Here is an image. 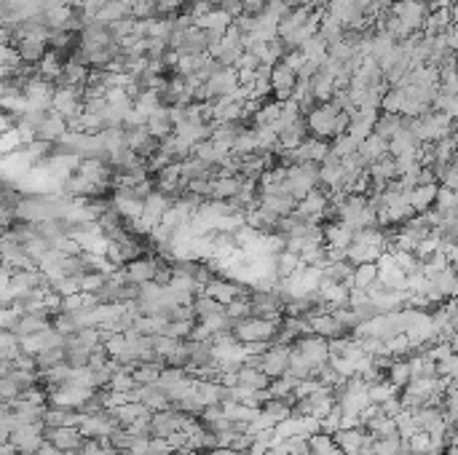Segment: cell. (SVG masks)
Instances as JSON below:
<instances>
[{
    "label": "cell",
    "instance_id": "6da1fadb",
    "mask_svg": "<svg viewBox=\"0 0 458 455\" xmlns=\"http://www.w3.org/2000/svg\"><path fill=\"white\" fill-rule=\"evenodd\" d=\"M338 113L340 110L333 102H321V105L311 107L303 115L308 136H317V139H324V142L340 136V132H338Z\"/></svg>",
    "mask_w": 458,
    "mask_h": 455
},
{
    "label": "cell",
    "instance_id": "7a4b0ae2",
    "mask_svg": "<svg viewBox=\"0 0 458 455\" xmlns=\"http://www.w3.org/2000/svg\"><path fill=\"white\" fill-rule=\"evenodd\" d=\"M282 188L295 201H300L305 193H311L314 188H319V164H292V167H284Z\"/></svg>",
    "mask_w": 458,
    "mask_h": 455
},
{
    "label": "cell",
    "instance_id": "3957f363",
    "mask_svg": "<svg viewBox=\"0 0 458 455\" xmlns=\"http://www.w3.org/2000/svg\"><path fill=\"white\" fill-rule=\"evenodd\" d=\"M276 330H279V321L247 316V318H239L233 324L230 335L236 337V343H258V340H271L274 343Z\"/></svg>",
    "mask_w": 458,
    "mask_h": 455
},
{
    "label": "cell",
    "instance_id": "277c9868",
    "mask_svg": "<svg viewBox=\"0 0 458 455\" xmlns=\"http://www.w3.org/2000/svg\"><path fill=\"white\" fill-rule=\"evenodd\" d=\"M43 442H48L60 453H76L83 437L76 426H43Z\"/></svg>",
    "mask_w": 458,
    "mask_h": 455
},
{
    "label": "cell",
    "instance_id": "5b68a950",
    "mask_svg": "<svg viewBox=\"0 0 458 455\" xmlns=\"http://www.w3.org/2000/svg\"><path fill=\"white\" fill-rule=\"evenodd\" d=\"M81 97H83V86H54V97H51V110L60 113L62 118H73L81 113Z\"/></svg>",
    "mask_w": 458,
    "mask_h": 455
},
{
    "label": "cell",
    "instance_id": "8992f818",
    "mask_svg": "<svg viewBox=\"0 0 458 455\" xmlns=\"http://www.w3.org/2000/svg\"><path fill=\"white\" fill-rule=\"evenodd\" d=\"M169 204H172V198L164 196V193L155 190V188L142 198V217H139V223L148 227V233H151V227H155L161 223V217H164V212L169 209Z\"/></svg>",
    "mask_w": 458,
    "mask_h": 455
},
{
    "label": "cell",
    "instance_id": "52a82bcc",
    "mask_svg": "<svg viewBox=\"0 0 458 455\" xmlns=\"http://www.w3.org/2000/svg\"><path fill=\"white\" fill-rule=\"evenodd\" d=\"M268 80H271V94L276 97V102H287L292 97L295 83H298V76L292 73L284 62H276V64H271V76H268Z\"/></svg>",
    "mask_w": 458,
    "mask_h": 455
},
{
    "label": "cell",
    "instance_id": "ba28073f",
    "mask_svg": "<svg viewBox=\"0 0 458 455\" xmlns=\"http://www.w3.org/2000/svg\"><path fill=\"white\" fill-rule=\"evenodd\" d=\"M290 367V346H271L260 359V372H265L268 378L284 375Z\"/></svg>",
    "mask_w": 458,
    "mask_h": 455
},
{
    "label": "cell",
    "instance_id": "9c48e42d",
    "mask_svg": "<svg viewBox=\"0 0 458 455\" xmlns=\"http://www.w3.org/2000/svg\"><path fill=\"white\" fill-rule=\"evenodd\" d=\"M155 268H158V260L145 258V255H139V258L129 260L126 265H121L126 281H132V284H145V281H153Z\"/></svg>",
    "mask_w": 458,
    "mask_h": 455
},
{
    "label": "cell",
    "instance_id": "30bf717a",
    "mask_svg": "<svg viewBox=\"0 0 458 455\" xmlns=\"http://www.w3.org/2000/svg\"><path fill=\"white\" fill-rule=\"evenodd\" d=\"M242 190V177L239 174H217L209 180V198L214 201H230Z\"/></svg>",
    "mask_w": 458,
    "mask_h": 455
},
{
    "label": "cell",
    "instance_id": "8fae6325",
    "mask_svg": "<svg viewBox=\"0 0 458 455\" xmlns=\"http://www.w3.org/2000/svg\"><path fill=\"white\" fill-rule=\"evenodd\" d=\"M180 428V412L174 407L155 410L151 412V437H164L167 440L172 431Z\"/></svg>",
    "mask_w": 458,
    "mask_h": 455
},
{
    "label": "cell",
    "instance_id": "7c38bea8",
    "mask_svg": "<svg viewBox=\"0 0 458 455\" xmlns=\"http://www.w3.org/2000/svg\"><path fill=\"white\" fill-rule=\"evenodd\" d=\"M295 198L282 188V190H276V193H265V196H258V206L263 209H268V212H274L276 217H287V214L295 212Z\"/></svg>",
    "mask_w": 458,
    "mask_h": 455
},
{
    "label": "cell",
    "instance_id": "4fadbf2b",
    "mask_svg": "<svg viewBox=\"0 0 458 455\" xmlns=\"http://www.w3.org/2000/svg\"><path fill=\"white\" fill-rule=\"evenodd\" d=\"M67 132V123L62 118L60 113H54V110H46V115H43V121L38 123V132H35V139H41V142H48V145H54L62 134Z\"/></svg>",
    "mask_w": 458,
    "mask_h": 455
},
{
    "label": "cell",
    "instance_id": "5bb4252c",
    "mask_svg": "<svg viewBox=\"0 0 458 455\" xmlns=\"http://www.w3.org/2000/svg\"><path fill=\"white\" fill-rule=\"evenodd\" d=\"M362 440H365V428L362 426H356V428H338L333 434V442H335V447L343 455H359Z\"/></svg>",
    "mask_w": 458,
    "mask_h": 455
},
{
    "label": "cell",
    "instance_id": "9a60e30c",
    "mask_svg": "<svg viewBox=\"0 0 458 455\" xmlns=\"http://www.w3.org/2000/svg\"><path fill=\"white\" fill-rule=\"evenodd\" d=\"M145 129H148V134L155 136L158 142L167 139V136L174 132V123H172V118H169V105L155 107L151 115H148V121H145Z\"/></svg>",
    "mask_w": 458,
    "mask_h": 455
},
{
    "label": "cell",
    "instance_id": "2e32d148",
    "mask_svg": "<svg viewBox=\"0 0 458 455\" xmlns=\"http://www.w3.org/2000/svg\"><path fill=\"white\" fill-rule=\"evenodd\" d=\"M437 182H431V185H415L408 190V204L412 206V212H426L434 206V198H437Z\"/></svg>",
    "mask_w": 458,
    "mask_h": 455
},
{
    "label": "cell",
    "instance_id": "e0dca14e",
    "mask_svg": "<svg viewBox=\"0 0 458 455\" xmlns=\"http://www.w3.org/2000/svg\"><path fill=\"white\" fill-rule=\"evenodd\" d=\"M356 155L362 158L365 167H370L373 161H378V158H383V155H389V153H386V139H381L378 134L365 136V139L356 145Z\"/></svg>",
    "mask_w": 458,
    "mask_h": 455
},
{
    "label": "cell",
    "instance_id": "ac0fdd59",
    "mask_svg": "<svg viewBox=\"0 0 458 455\" xmlns=\"http://www.w3.org/2000/svg\"><path fill=\"white\" fill-rule=\"evenodd\" d=\"M405 129V118L397 113H378V118L373 123V134H378L381 139H391L394 134H399Z\"/></svg>",
    "mask_w": 458,
    "mask_h": 455
},
{
    "label": "cell",
    "instance_id": "d6986e66",
    "mask_svg": "<svg viewBox=\"0 0 458 455\" xmlns=\"http://www.w3.org/2000/svg\"><path fill=\"white\" fill-rule=\"evenodd\" d=\"M62 64H64L62 54H57V51H46V54L38 59V64H35L32 70H35V76L46 78V80H51V83H57L60 76H62Z\"/></svg>",
    "mask_w": 458,
    "mask_h": 455
},
{
    "label": "cell",
    "instance_id": "ffe728a7",
    "mask_svg": "<svg viewBox=\"0 0 458 455\" xmlns=\"http://www.w3.org/2000/svg\"><path fill=\"white\" fill-rule=\"evenodd\" d=\"M308 89H311V97H314V102L321 105V102H330L333 99V94H335V78L324 76V73H314L311 80H308Z\"/></svg>",
    "mask_w": 458,
    "mask_h": 455
},
{
    "label": "cell",
    "instance_id": "44dd1931",
    "mask_svg": "<svg viewBox=\"0 0 458 455\" xmlns=\"http://www.w3.org/2000/svg\"><path fill=\"white\" fill-rule=\"evenodd\" d=\"M305 136H308V129H305V121L300 118V121H295L292 126H287L284 132H279V148H276V153L295 150Z\"/></svg>",
    "mask_w": 458,
    "mask_h": 455
},
{
    "label": "cell",
    "instance_id": "7402d4cb",
    "mask_svg": "<svg viewBox=\"0 0 458 455\" xmlns=\"http://www.w3.org/2000/svg\"><path fill=\"white\" fill-rule=\"evenodd\" d=\"M421 148V142L415 139V136L408 132V129H402L399 134H394L389 142H386V153L391 155V158H399V155H408V153H415Z\"/></svg>",
    "mask_w": 458,
    "mask_h": 455
},
{
    "label": "cell",
    "instance_id": "603a6c76",
    "mask_svg": "<svg viewBox=\"0 0 458 455\" xmlns=\"http://www.w3.org/2000/svg\"><path fill=\"white\" fill-rule=\"evenodd\" d=\"M271 260H274V273H276L279 281H287L292 273L300 268V258H298L295 252H287V249H282V252L271 255Z\"/></svg>",
    "mask_w": 458,
    "mask_h": 455
},
{
    "label": "cell",
    "instance_id": "cb8c5ba5",
    "mask_svg": "<svg viewBox=\"0 0 458 455\" xmlns=\"http://www.w3.org/2000/svg\"><path fill=\"white\" fill-rule=\"evenodd\" d=\"M177 54H207V32L199 27H188L183 30V41Z\"/></svg>",
    "mask_w": 458,
    "mask_h": 455
},
{
    "label": "cell",
    "instance_id": "d4e9b609",
    "mask_svg": "<svg viewBox=\"0 0 458 455\" xmlns=\"http://www.w3.org/2000/svg\"><path fill=\"white\" fill-rule=\"evenodd\" d=\"M126 16H129V6L121 3V0H110V3H102V6H99V11L94 14V19L102 22V24H113V22L126 19Z\"/></svg>",
    "mask_w": 458,
    "mask_h": 455
},
{
    "label": "cell",
    "instance_id": "484cf974",
    "mask_svg": "<svg viewBox=\"0 0 458 455\" xmlns=\"http://www.w3.org/2000/svg\"><path fill=\"white\" fill-rule=\"evenodd\" d=\"M431 281H434V289H437V295H440L443 300L453 298V295H456V265H447V268L437 273Z\"/></svg>",
    "mask_w": 458,
    "mask_h": 455
},
{
    "label": "cell",
    "instance_id": "4316f807",
    "mask_svg": "<svg viewBox=\"0 0 458 455\" xmlns=\"http://www.w3.org/2000/svg\"><path fill=\"white\" fill-rule=\"evenodd\" d=\"M375 279H378V265L375 262H359V265H354V273H352L354 289H367Z\"/></svg>",
    "mask_w": 458,
    "mask_h": 455
},
{
    "label": "cell",
    "instance_id": "83f0119b",
    "mask_svg": "<svg viewBox=\"0 0 458 455\" xmlns=\"http://www.w3.org/2000/svg\"><path fill=\"white\" fill-rule=\"evenodd\" d=\"M298 51L305 57V62H314V64H321V62L327 59V43L321 41L319 35H311Z\"/></svg>",
    "mask_w": 458,
    "mask_h": 455
},
{
    "label": "cell",
    "instance_id": "f1b7e54d",
    "mask_svg": "<svg viewBox=\"0 0 458 455\" xmlns=\"http://www.w3.org/2000/svg\"><path fill=\"white\" fill-rule=\"evenodd\" d=\"M193 327H196V318H174V321H167V324H164L161 335L174 337V340H185V337H190Z\"/></svg>",
    "mask_w": 458,
    "mask_h": 455
},
{
    "label": "cell",
    "instance_id": "f546056e",
    "mask_svg": "<svg viewBox=\"0 0 458 455\" xmlns=\"http://www.w3.org/2000/svg\"><path fill=\"white\" fill-rule=\"evenodd\" d=\"M397 394H399V388H394L386 378L375 380V383L367 386V399H370L373 405H381V402H386L389 396H397Z\"/></svg>",
    "mask_w": 458,
    "mask_h": 455
},
{
    "label": "cell",
    "instance_id": "4dcf8cb0",
    "mask_svg": "<svg viewBox=\"0 0 458 455\" xmlns=\"http://www.w3.org/2000/svg\"><path fill=\"white\" fill-rule=\"evenodd\" d=\"M132 388H137V383L132 380V372H123V370L113 372V378L107 383V391H113V394H129Z\"/></svg>",
    "mask_w": 458,
    "mask_h": 455
},
{
    "label": "cell",
    "instance_id": "1f68e13d",
    "mask_svg": "<svg viewBox=\"0 0 458 455\" xmlns=\"http://www.w3.org/2000/svg\"><path fill=\"white\" fill-rule=\"evenodd\" d=\"M308 450H311V455H330L335 450V442H333V437L317 431V434L308 437Z\"/></svg>",
    "mask_w": 458,
    "mask_h": 455
},
{
    "label": "cell",
    "instance_id": "d6a6232c",
    "mask_svg": "<svg viewBox=\"0 0 458 455\" xmlns=\"http://www.w3.org/2000/svg\"><path fill=\"white\" fill-rule=\"evenodd\" d=\"M356 145H359L356 139H352L349 134H340L330 142V153H333L335 158H346V155H354V153H356Z\"/></svg>",
    "mask_w": 458,
    "mask_h": 455
},
{
    "label": "cell",
    "instance_id": "836d02e7",
    "mask_svg": "<svg viewBox=\"0 0 458 455\" xmlns=\"http://www.w3.org/2000/svg\"><path fill=\"white\" fill-rule=\"evenodd\" d=\"M434 372H437V378H458V356L456 354H447L445 359L434 362Z\"/></svg>",
    "mask_w": 458,
    "mask_h": 455
},
{
    "label": "cell",
    "instance_id": "e575fe53",
    "mask_svg": "<svg viewBox=\"0 0 458 455\" xmlns=\"http://www.w3.org/2000/svg\"><path fill=\"white\" fill-rule=\"evenodd\" d=\"M458 206L456 190H447V188H437V198H434V209L437 212H450Z\"/></svg>",
    "mask_w": 458,
    "mask_h": 455
},
{
    "label": "cell",
    "instance_id": "d590c367",
    "mask_svg": "<svg viewBox=\"0 0 458 455\" xmlns=\"http://www.w3.org/2000/svg\"><path fill=\"white\" fill-rule=\"evenodd\" d=\"M405 442L410 444V453H429V444H431L426 431H415L410 440H405Z\"/></svg>",
    "mask_w": 458,
    "mask_h": 455
},
{
    "label": "cell",
    "instance_id": "8d00e7d4",
    "mask_svg": "<svg viewBox=\"0 0 458 455\" xmlns=\"http://www.w3.org/2000/svg\"><path fill=\"white\" fill-rule=\"evenodd\" d=\"M148 455H172V447L164 437H151L148 440Z\"/></svg>",
    "mask_w": 458,
    "mask_h": 455
},
{
    "label": "cell",
    "instance_id": "74e56055",
    "mask_svg": "<svg viewBox=\"0 0 458 455\" xmlns=\"http://www.w3.org/2000/svg\"><path fill=\"white\" fill-rule=\"evenodd\" d=\"M282 62H284V64L290 67L292 73H298V70H300V67L305 64V57L300 54V51H298V48H290V51H287V54L282 57Z\"/></svg>",
    "mask_w": 458,
    "mask_h": 455
},
{
    "label": "cell",
    "instance_id": "f35d334b",
    "mask_svg": "<svg viewBox=\"0 0 458 455\" xmlns=\"http://www.w3.org/2000/svg\"><path fill=\"white\" fill-rule=\"evenodd\" d=\"M378 407H381V412L386 415V418H394L399 410H402V402H399V396H389V399L381 402Z\"/></svg>",
    "mask_w": 458,
    "mask_h": 455
},
{
    "label": "cell",
    "instance_id": "ab89813d",
    "mask_svg": "<svg viewBox=\"0 0 458 455\" xmlns=\"http://www.w3.org/2000/svg\"><path fill=\"white\" fill-rule=\"evenodd\" d=\"M121 3H126V6H132V3H134V0H121Z\"/></svg>",
    "mask_w": 458,
    "mask_h": 455
},
{
    "label": "cell",
    "instance_id": "60d3db41",
    "mask_svg": "<svg viewBox=\"0 0 458 455\" xmlns=\"http://www.w3.org/2000/svg\"><path fill=\"white\" fill-rule=\"evenodd\" d=\"M102 3H110V0H102Z\"/></svg>",
    "mask_w": 458,
    "mask_h": 455
}]
</instances>
